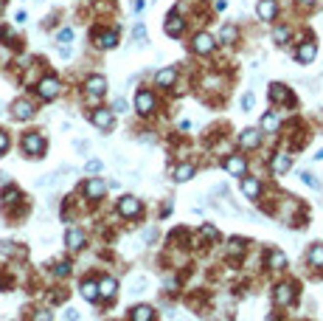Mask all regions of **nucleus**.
<instances>
[{"mask_svg": "<svg viewBox=\"0 0 323 321\" xmlns=\"http://www.w3.org/2000/svg\"><path fill=\"white\" fill-rule=\"evenodd\" d=\"M22 152L28 158H43L45 155V138L40 133H25L22 136Z\"/></svg>", "mask_w": 323, "mask_h": 321, "instance_id": "1", "label": "nucleus"}, {"mask_svg": "<svg viewBox=\"0 0 323 321\" xmlns=\"http://www.w3.org/2000/svg\"><path fill=\"white\" fill-rule=\"evenodd\" d=\"M37 93H40V99L51 102V99H56V96L62 93V82L56 79V76H45V79H40V85H37Z\"/></svg>", "mask_w": 323, "mask_h": 321, "instance_id": "2", "label": "nucleus"}, {"mask_svg": "<svg viewBox=\"0 0 323 321\" xmlns=\"http://www.w3.org/2000/svg\"><path fill=\"white\" fill-rule=\"evenodd\" d=\"M118 214H121V217H141V214H144V203L132 195H124L121 200H118Z\"/></svg>", "mask_w": 323, "mask_h": 321, "instance_id": "3", "label": "nucleus"}, {"mask_svg": "<svg viewBox=\"0 0 323 321\" xmlns=\"http://www.w3.org/2000/svg\"><path fill=\"white\" fill-rule=\"evenodd\" d=\"M115 110H107V107H96V110H93V113H90V121H93V124L99 127V130H104V133H107V130H112V124H115Z\"/></svg>", "mask_w": 323, "mask_h": 321, "instance_id": "4", "label": "nucleus"}, {"mask_svg": "<svg viewBox=\"0 0 323 321\" xmlns=\"http://www.w3.org/2000/svg\"><path fill=\"white\" fill-rule=\"evenodd\" d=\"M82 192H85L87 200H101V197L107 195V183H104L101 178H87L85 186H82Z\"/></svg>", "mask_w": 323, "mask_h": 321, "instance_id": "5", "label": "nucleus"}, {"mask_svg": "<svg viewBox=\"0 0 323 321\" xmlns=\"http://www.w3.org/2000/svg\"><path fill=\"white\" fill-rule=\"evenodd\" d=\"M135 110L141 115H152V110H155V96H152V91L141 88V91L135 93Z\"/></svg>", "mask_w": 323, "mask_h": 321, "instance_id": "6", "label": "nucleus"}, {"mask_svg": "<svg viewBox=\"0 0 323 321\" xmlns=\"http://www.w3.org/2000/svg\"><path fill=\"white\" fill-rule=\"evenodd\" d=\"M85 91H87L90 99H99L101 93H107V76H101V73H93L85 79Z\"/></svg>", "mask_w": 323, "mask_h": 321, "instance_id": "7", "label": "nucleus"}, {"mask_svg": "<svg viewBox=\"0 0 323 321\" xmlns=\"http://www.w3.org/2000/svg\"><path fill=\"white\" fill-rule=\"evenodd\" d=\"M258 144H261V130H256V127H247V130H242V133H239V147H242V149H256Z\"/></svg>", "mask_w": 323, "mask_h": 321, "instance_id": "8", "label": "nucleus"}, {"mask_svg": "<svg viewBox=\"0 0 323 321\" xmlns=\"http://www.w3.org/2000/svg\"><path fill=\"white\" fill-rule=\"evenodd\" d=\"M225 169L234 175V178H245V172H247V160L242 158V155H228V158H225Z\"/></svg>", "mask_w": 323, "mask_h": 321, "instance_id": "9", "label": "nucleus"}, {"mask_svg": "<svg viewBox=\"0 0 323 321\" xmlns=\"http://www.w3.org/2000/svg\"><path fill=\"white\" fill-rule=\"evenodd\" d=\"M214 46H216V43H214V37L205 34V31H200V34L191 40V48H194V54H211Z\"/></svg>", "mask_w": 323, "mask_h": 321, "instance_id": "10", "label": "nucleus"}, {"mask_svg": "<svg viewBox=\"0 0 323 321\" xmlns=\"http://www.w3.org/2000/svg\"><path fill=\"white\" fill-rule=\"evenodd\" d=\"M11 115L17 118V121H28L34 115V104L28 99H17V102L11 104Z\"/></svg>", "mask_w": 323, "mask_h": 321, "instance_id": "11", "label": "nucleus"}, {"mask_svg": "<svg viewBox=\"0 0 323 321\" xmlns=\"http://www.w3.org/2000/svg\"><path fill=\"white\" fill-rule=\"evenodd\" d=\"M194 172H197V166H194V163H180V166L172 169V181H174V183H186V181L194 178Z\"/></svg>", "mask_w": 323, "mask_h": 321, "instance_id": "12", "label": "nucleus"}, {"mask_svg": "<svg viewBox=\"0 0 323 321\" xmlns=\"http://www.w3.org/2000/svg\"><path fill=\"white\" fill-rule=\"evenodd\" d=\"M99 293H101V298L112 301V298H115V293H118V282H115L112 276H104V279H99Z\"/></svg>", "mask_w": 323, "mask_h": 321, "instance_id": "13", "label": "nucleus"}, {"mask_svg": "<svg viewBox=\"0 0 323 321\" xmlns=\"http://www.w3.org/2000/svg\"><path fill=\"white\" fill-rule=\"evenodd\" d=\"M65 242H67V251H82V248H85V231H79V229H67Z\"/></svg>", "mask_w": 323, "mask_h": 321, "instance_id": "14", "label": "nucleus"}, {"mask_svg": "<svg viewBox=\"0 0 323 321\" xmlns=\"http://www.w3.org/2000/svg\"><path fill=\"white\" fill-rule=\"evenodd\" d=\"M256 12L261 20H276V14H279V3L276 0H258Z\"/></svg>", "mask_w": 323, "mask_h": 321, "instance_id": "15", "label": "nucleus"}, {"mask_svg": "<svg viewBox=\"0 0 323 321\" xmlns=\"http://www.w3.org/2000/svg\"><path fill=\"white\" fill-rule=\"evenodd\" d=\"M163 28H166L169 37H180V34H183V28H186V23H183V17H180V14L172 12L166 17V25H163Z\"/></svg>", "mask_w": 323, "mask_h": 321, "instance_id": "16", "label": "nucleus"}, {"mask_svg": "<svg viewBox=\"0 0 323 321\" xmlns=\"http://www.w3.org/2000/svg\"><path fill=\"white\" fill-rule=\"evenodd\" d=\"M242 192H245L247 200H256L261 195V183H258V178H242Z\"/></svg>", "mask_w": 323, "mask_h": 321, "instance_id": "17", "label": "nucleus"}, {"mask_svg": "<svg viewBox=\"0 0 323 321\" xmlns=\"http://www.w3.org/2000/svg\"><path fill=\"white\" fill-rule=\"evenodd\" d=\"M79 293H82V298H85V301H96V298L101 296V293H99V282L85 279V282H82V287H79Z\"/></svg>", "mask_w": 323, "mask_h": 321, "instance_id": "18", "label": "nucleus"}, {"mask_svg": "<svg viewBox=\"0 0 323 321\" xmlns=\"http://www.w3.org/2000/svg\"><path fill=\"white\" fill-rule=\"evenodd\" d=\"M290 166H292V155H287V152H276V158H273V172L284 175V172H290Z\"/></svg>", "mask_w": 323, "mask_h": 321, "instance_id": "19", "label": "nucleus"}, {"mask_svg": "<svg viewBox=\"0 0 323 321\" xmlns=\"http://www.w3.org/2000/svg\"><path fill=\"white\" fill-rule=\"evenodd\" d=\"M315 54H318V46L315 43H303L301 48H298V54H295V59L301 62V65H309L315 59Z\"/></svg>", "mask_w": 323, "mask_h": 321, "instance_id": "20", "label": "nucleus"}, {"mask_svg": "<svg viewBox=\"0 0 323 321\" xmlns=\"http://www.w3.org/2000/svg\"><path fill=\"white\" fill-rule=\"evenodd\" d=\"M129 319L132 321H155V310L149 304H138V307L129 310Z\"/></svg>", "mask_w": 323, "mask_h": 321, "instance_id": "21", "label": "nucleus"}, {"mask_svg": "<svg viewBox=\"0 0 323 321\" xmlns=\"http://www.w3.org/2000/svg\"><path fill=\"white\" fill-rule=\"evenodd\" d=\"M177 79V70H174V65H169V68L163 70H157V76H155V85L157 88H169L172 82Z\"/></svg>", "mask_w": 323, "mask_h": 321, "instance_id": "22", "label": "nucleus"}, {"mask_svg": "<svg viewBox=\"0 0 323 321\" xmlns=\"http://www.w3.org/2000/svg\"><path fill=\"white\" fill-rule=\"evenodd\" d=\"M96 46L99 48H115L118 46V31H99V34H96Z\"/></svg>", "mask_w": 323, "mask_h": 321, "instance_id": "23", "label": "nucleus"}, {"mask_svg": "<svg viewBox=\"0 0 323 321\" xmlns=\"http://www.w3.org/2000/svg\"><path fill=\"white\" fill-rule=\"evenodd\" d=\"M270 102H290V91H287V85L273 82V85H270Z\"/></svg>", "mask_w": 323, "mask_h": 321, "instance_id": "24", "label": "nucleus"}, {"mask_svg": "<svg viewBox=\"0 0 323 321\" xmlns=\"http://www.w3.org/2000/svg\"><path fill=\"white\" fill-rule=\"evenodd\" d=\"M292 296H295V293H292V285H279V287H276V293H273L276 304H281V307H284V304H290Z\"/></svg>", "mask_w": 323, "mask_h": 321, "instance_id": "25", "label": "nucleus"}, {"mask_svg": "<svg viewBox=\"0 0 323 321\" xmlns=\"http://www.w3.org/2000/svg\"><path fill=\"white\" fill-rule=\"evenodd\" d=\"M279 127H281V118L276 113L261 115V130H264V133H279Z\"/></svg>", "mask_w": 323, "mask_h": 321, "instance_id": "26", "label": "nucleus"}, {"mask_svg": "<svg viewBox=\"0 0 323 321\" xmlns=\"http://www.w3.org/2000/svg\"><path fill=\"white\" fill-rule=\"evenodd\" d=\"M306 259H309L312 268H323V245H312L309 253H306Z\"/></svg>", "mask_w": 323, "mask_h": 321, "instance_id": "27", "label": "nucleus"}, {"mask_svg": "<svg viewBox=\"0 0 323 321\" xmlns=\"http://www.w3.org/2000/svg\"><path fill=\"white\" fill-rule=\"evenodd\" d=\"M267 262H270L273 271H281V268H287V256H284L281 251H270L267 253Z\"/></svg>", "mask_w": 323, "mask_h": 321, "instance_id": "28", "label": "nucleus"}, {"mask_svg": "<svg viewBox=\"0 0 323 321\" xmlns=\"http://www.w3.org/2000/svg\"><path fill=\"white\" fill-rule=\"evenodd\" d=\"M236 37H239L236 25H222V31H219V40H222V43H236Z\"/></svg>", "mask_w": 323, "mask_h": 321, "instance_id": "29", "label": "nucleus"}, {"mask_svg": "<svg viewBox=\"0 0 323 321\" xmlns=\"http://www.w3.org/2000/svg\"><path fill=\"white\" fill-rule=\"evenodd\" d=\"M273 40H276L279 46H284V43L290 40V28H287V25H276V31H273Z\"/></svg>", "mask_w": 323, "mask_h": 321, "instance_id": "30", "label": "nucleus"}, {"mask_svg": "<svg viewBox=\"0 0 323 321\" xmlns=\"http://www.w3.org/2000/svg\"><path fill=\"white\" fill-rule=\"evenodd\" d=\"M70 40H73V28H59V31H56V43H59V46H67V43H70Z\"/></svg>", "mask_w": 323, "mask_h": 321, "instance_id": "31", "label": "nucleus"}, {"mask_svg": "<svg viewBox=\"0 0 323 321\" xmlns=\"http://www.w3.org/2000/svg\"><path fill=\"white\" fill-rule=\"evenodd\" d=\"M132 40L138 43V46H146V28H144V23H138L132 28Z\"/></svg>", "mask_w": 323, "mask_h": 321, "instance_id": "32", "label": "nucleus"}, {"mask_svg": "<svg viewBox=\"0 0 323 321\" xmlns=\"http://www.w3.org/2000/svg\"><path fill=\"white\" fill-rule=\"evenodd\" d=\"M14 200H20V192H17V186H9L3 192V203H14Z\"/></svg>", "mask_w": 323, "mask_h": 321, "instance_id": "33", "label": "nucleus"}, {"mask_svg": "<svg viewBox=\"0 0 323 321\" xmlns=\"http://www.w3.org/2000/svg\"><path fill=\"white\" fill-rule=\"evenodd\" d=\"M301 181H303L306 186H312V189H321V181H318L312 172H301Z\"/></svg>", "mask_w": 323, "mask_h": 321, "instance_id": "34", "label": "nucleus"}, {"mask_svg": "<svg viewBox=\"0 0 323 321\" xmlns=\"http://www.w3.org/2000/svg\"><path fill=\"white\" fill-rule=\"evenodd\" d=\"M253 104H256V96L247 91L245 96H242V110H245V113H247V110H253Z\"/></svg>", "mask_w": 323, "mask_h": 321, "instance_id": "35", "label": "nucleus"}, {"mask_svg": "<svg viewBox=\"0 0 323 321\" xmlns=\"http://www.w3.org/2000/svg\"><path fill=\"white\" fill-rule=\"evenodd\" d=\"M144 290H146V276H135L132 290H129V293H144Z\"/></svg>", "mask_w": 323, "mask_h": 321, "instance_id": "36", "label": "nucleus"}, {"mask_svg": "<svg viewBox=\"0 0 323 321\" xmlns=\"http://www.w3.org/2000/svg\"><path fill=\"white\" fill-rule=\"evenodd\" d=\"M228 251L234 253V256H236V253H242V251H245V242L239 240V237H234V240H231V245H228Z\"/></svg>", "mask_w": 323, "mask_h": 321, "instance_id": "37", "label": "nucleus"}, {"mask_svg": "<svg viewBox=\"0 0 323 321\" xmlns=\"http://www.w3.org/2000/svg\"><path fill=\"white\" fill-rule=\"evenodd\" d=\"M200 231H202V237H208V240H219V231L214 229V226H208V223H205Z\"/></svg>", "mask_w": 323, "mask_h": 321, "instance_id": "38", "label": "nucleus"}, {"mask_svg": "<svg viewBox=\"0 0 323 321\" xmlns=\"http://www.w3.org/2000/svg\"><path fill=\"white\" fill-rule=\"evenodd\" d=\"M101 166H104V163H101L99 158H90L87 163H85V172H99Z\"/></svg>", "mask_w": 323, "mask_h": 321, "instance_id": "39", "label": "nucleus"}, {"mask_svg": "<svg viewBox=\"0 0 323 321\" xmlns=\"http://www.w3.org/2000/svg\"><path fill=\"white\" fill-rule=\"evenodd\" d=\"M54 274L56 276H67V274H70V262H67V259H65V262H56Z\"/></svg>", "mask_w": 323, "mask_h": 321, "instance_id": "40", "label": "nucleus"}, {"mask_svg": "<svg viewBox=\"0 0 323 321\" xmlns=\"http://www.w3.org/2000/svg\"><path fill=\"white\" fill-rule=\"evenodd\" d=\"M65 319L67 321H79V310L76 307H65Z\"/></svg>", "mask_w": 323, "mask_h": 321, "instance_id": "41", "label": "nucleus"}, {"mask_svg": "<svg viewBox=\"0 0 323 321\" xmlns=\"http://www.w3.org/2000/svg\"><path fill=\"white\" fill-rule=\"evenodd\" d=\"M6 149H9V136H6V133L0 130V155H3Z\"/></svg>", "mask_w": 323, "mask_h": 321, "instance_id": "42", "label": "nucleus"}, {"mask_svg": "<svg viewBox=\"0 0 323 321\" xmlns=\"http://www.w3.org/2000/svg\"><path fill=\"white\" fill-rule=\"evenodd\" d=\"M112 110H115V113H127V102H124V99H115Z\"/></svg>", "mask_w": 323, "mask_h": 321, "instance_id": "43", "label": "nucleus"}, {"mask_svg": "<svg viewBox=\"0 0 323 321\" xmlns=\"http://www.w3.org/2000/svg\"><path fill=\"white\" fill-rule=\"evenodd\" d=\"M149 240H155V229H146L144 231V242H149Z\"/></svg>", "mask_w": 323, "mask_h": 321, "instance_id": "44", "label": "nucleus"}, {"mask_svg": "<svg viewBox=\"0 0 323 321\" xmlns=\"http://www.w3.org/2000/svg\"><path fill=\"white\" fill-rule=\"evenodd\" d=\"M37 321H51V313H43V316H37Z\"/></svg>", "mask_w": 323, "mask_h": 321, "instance_id": "45", "label": "nucleus"}, {"mask_svg": "<svg viewBox=\"0 0 323 321\" xmlns=\"http://www.w3.org/2000/svg\"><path fill=\"white\" fill-rule=\"evenodd\" d=\"M315 158H318V160H323V149H321V152H318V155H315Z\"/></svg>", "mask_w": 323, "mask_h": 321, "instance_id": "46", "label": "nucleus"}, {"mask_svg": "<svg viewBox=\"0 0 323 321\" xmlns=\"http://www.w3.org/2000/svg\"><path fill=\"white\" fill-rule=\"evenodd\" d=\"M301 3H318V0H301Z\"/></svg>", "mask_w": 323, "mask_h": 321, "instance_id": "47", "label": "nucleus"}]
</instances>
